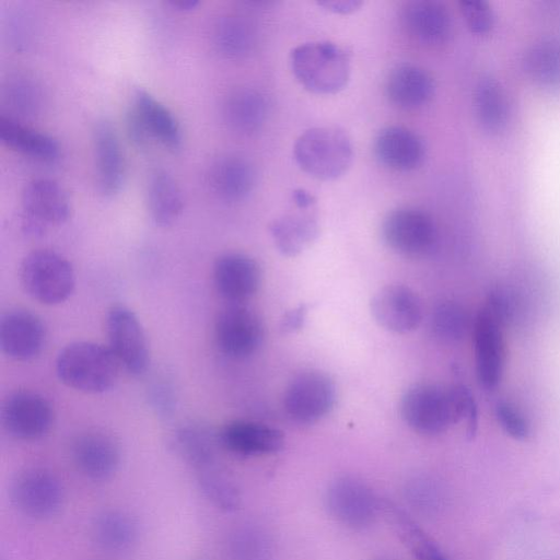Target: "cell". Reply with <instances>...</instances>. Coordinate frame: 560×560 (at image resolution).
Here are the masks:
<instances>
[{"label":"cell","mask_w":560,"mask_h":560,"mask_svg":"<svg viewBox=\"0 0 560 560\" xmlns=\"http://www.w3.org/2000/svg\"><path fill=\"white\" fill-rule=\"evenodd\" d=\"M55 369L66 386L86 394H101L116 384L121 368L108 347L73 341L59 351Z\"/></svg>","instance_id":"obj_1"},{"label":"cell","mask_w":560,"mask_h":560,"mask_svg":"<svg viewBox=\"0 0 560 560\" xmlns=\"http://www.w3.org/2000/svg\"><path fill=\"white\" fill-rule=\"evenodd\" d=\"M292 72L299 83L315 94L341 91L350 78V56L341 46L328 42H307L290 52Z\"/></svg>","instance_id":"obj_2"},{"label":"cell","mask_w":560,"mask_h":560,"mask_svg":"<svg viewBox=\"0 0 560 560\" xmlns=\"http://www.w3.org/2000/svg\"><path fill=\"white\" fill-rule=\"evenodd\" d=\"M293 156L303 172L322 180L343 175L353 159L349 136L332 126L313 127L299 136L293 145Z\"/></svg>","instance_id":"obj_3"},{"label":"cell","mask_w":560,"mask_h":560,"mask_svg":"<svg viewBox=\"0 0 560 560\" xmlns=\"http://www.w3.org/2000/svg\"><path fill=\"white\" fill-rule=\"evenodd\" d=\"M20 281L32 299L45 305H56L72 294L75 273L65 256L52 249L40 248L23 258Z\"/></svg>","instance_id":"obj_4"},{"label":"cell","mask_w":560,"mask_h":560,"mask_svg":"<svg viewBox=\"0 0 560 560\" xmlns=\"http://www.w3.org/2000/svg\"><path fill=\"white\" fill-rule=\"evenodd\" d=\"M325 504L335 521L351 529L371 526L382 511V501L371 487L349 475L339 476L329 483Z\"/></svg>","instance_id":"obj_5"},{"label":"cell","mask_w":560,"mask_h":560,"mask_svg":"<svg viewBox=\"0 0 560 560\" xmlns=\"http://www.w3.org/2000/svg\"><path fill=\"white\" fill-rule=\"evenodd\" d=\"M22 229L39 236L49 226L65 223L71 213L66 190L54 179L38 177L25 184L21 192Z\"/></svg>","instance_id":"obj_6"},{"label":"cell","mask_w":560,"mask_h":560,"mask_svg":"<svg viewBox=\"0 0 560 560\" xmlns=\"http://www.w3.org/2000/svg\"><path fill=\"white\" fill-rule=\"evenodd\" d=\"M106 334L120 368L130 375H143L150 365V349L137 315L125 305H113L106 315Z\"/></svg>","instance_id":"obj_7"},{"label":"cell","mask_w":560,"mask_h":560,"mask_svg":"<svg viewBox=\"0 0 560 560\" xmlns=\"http://www.w3.org/2000/svg\"><path fill=\"white\" fill-rule=\"evenodd\" d=\"M401 417L415 431L435 435L456 423L448 389L432 384L410 387L400 401Z\"/></svg>","instance_id":"obj_8"},{"label":"cell","mask_w":560,"mask_h":560,"mask_svg":"<svg viewBox=\"0 0 560 560\" xmlns=\"http://www.w3.org/2000/svg\"><path fill=\"white\" fill-rule=\"evenodd\" d=\"M336 401V387L331 378L319 371L298 374L288 385L283 406L295 422L310 424L330 412Z\"/></svg>","instance_id":"obj_9"},{"label":"cell","mask_w":560,"mask_h":560,"mask_svg":"<svg viewBox=\"0 0 560 560\" xmlns=\"http://www.w3.org/2000/svg\"><path fill=\"white\" fill-rule=\"evenodd\" d=\"M11 499L23 515L46 520L61 509L65 490L60 479L50 470L28 468L12 482Z\"/></svg>","instance_id":"obj_10"},{"label":"cell","mask_w":560,"mask_h":560,"mask_svg":"<svg viewBox=\"0 0 560 560\" xmlns=\"http://www.w3.org/2000/svg\"><path fill=\"white\" fill-rule=\"evenodd\" d=\"M382 236L394 252L418 257L433 249L438 241V229L427 212L413 208H400L385 217Z\"/></svg>","instance_id":"obj_11"},{"label":"cell","mask_w":560,"mask_h":560,"mask_svg":"<svg viewBox=\"0 0 560 560\" xmlns=\"http://www.w3.org/2000/svg\"><path fill=\"white\" fill-rule=\"evenodd\" d=\"M50 401L33 390H16L2 402L1 423L12 438L35 441L44 438L54 423Z\"/></svg>","instance_id":"obj_12"},{"label":"cell","mask_w":560,"mask_h":560,"mask_svg":"<svg viewBox=\"0 0 560 560\" xmlns=\"http://www.w3.org/2000/svg\"><path fill=\"white\" fill-rule=\"evenodd\" d=\"M264 338V327L258 315L241 304H230L217 316L214 339L226 357L242 359L253 354Z\"/></svg>","instance_id":"obj_13"},{"label":"cell","mask_w":560,"mask_h":560,"mask_svg":"<svg viewBox=\"0 0 560 560\" xmlns=\"http://www.w3.org/2000/svg\"><path fill=\"white\" fill-rule=\"evenodd\" d=\"M502 324L488 306L479 312L475 322L476 371L486 389L497 387L502 377L505 359Z\"/></svg>","instance_id":"obj_14"},{"label":"cell","mask_w":560,"mask_h":560,"mask_svg":"<svg viewBox=\"0 0 560 560\" xmlns=\"http://www.w3.org/2000/svg\"><path fill=\"white\" fill-rule=\"evenodd\" d=\"M47 331L42 318L27 310H12L0 319V347L15 361L38 357L46 343Z\"/></svg>","instance_id":"obj_15"},{"label":"cell","mask_w":560,"mask_h":560,"mask_svg":"<svg viewBox=\"0 0 560 560\" xmlns=\"http://www.w3.org/2000/svg\"><path fill=\"white\" fill-rule=\"evenodd\" d=\"M371 312L385 329L407 334L422 319V308L417 294L408 287L390 284L380 289L371 300Z\"/></svg>","instance_id":"obj_16"},{"label":"cell","mask_w":560,"mask_h":560,"mask_svg":"<svg viewBox=\"0 0 560 560\" xmlns=\"http://www.w3.org/2000/svg\"><path fill=\"white\" fill-rule=\"evenodd\" d=\"M219 295L231 304H240L255 294L261 272L257 261L242 253H226L217 258L212 270Z\"/></svg>","instance_id":"obj_17"},{"label":"cell","mask_w":560,"mask_h":560,"mask_svg":"<svg viewBox=\"0 0 560 560\" xmlns=\"http://www.w3.org/2000/svg\"><path fill=\"white\" fill-rule=\"evenodd\" d=\"M71 456L78 470L95 481L110 478L117 471L121 458L118 443L101 431L78 435L71 446Z\"/></svg>","instance_id":"obj_18"},{"label":"cell","mask_w":560,"mask_h":560,"mask_svg":"<svg viewBox=\"0 0 560 560\" xmlns=\"http://www.w3.org/2000/svg\"><path fill=\"white\" fill-rule=\"evenodd\" d=\"M93 151L97 189L105 197L115 196L124 184L125 159L117 133L106 119L94 126Z\"/></svg>","instance_id":"obj_19"},{"label":"cell","mask_w":560,"mask_h":560,"mask_svg":"<svg viewBox=\"0 0 560 560\" xmlns=\"http://www.w3.org/2000/svg\"><path fill=\"white\" fill-rule=\"evenodd\" d=\"M401 20L407 34L419 44H443L452 32V19L447 8L434 0L407 2Z\"/></svg>","instance_id":"obj_20"},{"label":"cell","mask_w":560,"mask_h":560,"mask_svg":"<svg viewBox=\"0 0 560 560\" xmlns=\"http://www.w3.org/2000/svg\"><path fill=\"white\" fill-rule=\"evenodd\" d=\"M218 440L225 450L241 456L272 454L280 451L284 443L283 434L278 429L246 420L226 423Z\"/></svg>","instance_id":"obj_21"},{"label":"cell","mask_w":560,"mask_h":560,"mask_svg":"<svg viewBox=\"0 0 560 560\" xmlns=\"http://www.w3.org/2000/svg\"><path fill=\"white\" fill-rule=\"evenodd\" d=\"M373 150L380 163L402 172L420 166L425 154L421 138L401 126L381 129L374 139Z\"/></svg>","instance_id":"obj_22"},{"label":"cell","mask_w":560,"mask_h":560,"mask_svg":"<svg viewBox=\"0 0 560 560\" xmlns=\"http://www.w3.org/2000/svg\"><path fill=\"white\" fill-rule=\"evenodd\" d=\"M433 78L424 69L401 63L390 70L385 91L388 100L401 109H417L425 105L434 94Z\"/></svg>","instance_id":"obj_23"},{"label":"cell","mask_w":560,"mask_h":560,"mask_svg":"<svg viewBox=\"0 0 560 560\" xmlns=\"http://www.w3.org/2000/svg\"><path fill=\"white\" fill-rule=\"evenodd\" d=\"M150 139H155L170 150L182 144V129L174 114L153 95L142 89L136 90L130 108Z\"/></svg>","instance_id":"obj_24"},{"label":"cell","mask_w":560,"mask_h":560,"mask_svg":"<svg viewBox=\"0 0 560 560\" xmlns=\"http://www.w3.org/2000/svg\"><path fill=\"white\" fill-rule=\"evenodd\" d=\"M208 178L210 188L220 199L240 201L252 191L255 171L246 159L225 155L213 162Z\"/></svg>","instance_id":"obj_25"},{"label":"cell","mask_w":560,"mask_h":560,"mask_svg":"<svg viewBox=\"0 0 560 560\" xmlns=\"http://www.w3.org/2000/svg\"><path fill=\"white\" fill-rule=\"evenodd\" d=\"M0 140L13 151L44 162L56 160L60 153L54 137L5 115L0 116Z\"/></svg>","instance_id":"obj_26"},{"label":"cell","mask_w":560,"mask_h":560,"mask_svg":"<svg viewBox=\"0 0 560 560\" xmlns=\"http://www.w3.org/2000/svg\"><path fill=\"white\" fill-rule=\"evenodd\" d=\"M269 231L278 250L284 256H296L318 236L317 219L307 212L288 213L275 219Z\"/></svg>","instance_id":"obj_27"},{"label":"cell","mask_w":560,"mask_h":560,"mask_svg":"<svg viewBox=\"0 0 560 560\" xmlns=\"http://www.w3.org/2000/svg\"><path fill=\"white\" fill-rule=\"evenodd\" d=\"M223 115L232 130L241 135H250L264 125L267 103L262 94L255 89H236L225 98Z\"/></svg>","instance_id":"obj_28"},{"label":"cell","mask_w":560,"mask_h":560,"mask_svg":"<svg viewBox=\"0 0 560 560\" xmlns=\"http://www.w3.org/2000/svg\"><path fill=\"white\" fill-rule=\"evenodd\" d=\"M382 512L415 560H448L433 539L394 502L382 500Z\"/></svg>","instance_id":"obj_29"},{"label":"cell","mask_w":560,"mask_h":560,"mask_svg":"<svg viewBox=\"0 0 560 560\" xmlns=\"http://www.w3.org/2000/svg\"><path fill=\"white\" fill-rule=\"evenodd\" d=\"M148 208L159 226L173 224L183 211L182 191L175 179L164 170H155L148 182Z\"/></svg>","instance_id":"obj_30"},{"label":"cell","mask_w":560,"mask_h":560,"mask_svg":"<svg viewBox=\"0 0 560 560\" xmlns=\"http://www.w3.org/2000/svg\"><path fill=\"white\" fill-rule=\"evenodd\" d=\"M92 532L97 546L110 553L130 550L138 539L136 521L120 510H107L98 514Z\"/></svg>","instance_id":"obj_31"},{"label":"cell","mask_w":560,"mask_h":560,"mask_svg":"<svg viewBox=\"0 0 560 560\" xmlns=\"http://www.w3.org/2000/svg\"><path fill=\"white\" fill-rule=\"evenodd\" d=\"M472 104L479 124L488 131L501 130L509 117L506 94L493 77L479 79L474 89Z\"/></svg>","instance_id":"obj_32"},{"label":"cell","mask_w":560,"mask_h":560,"mask_svg":"<svg viewBox=\"0 0 560 560\" xmlns=\"http://www.w3.org/2000/svg\"><path fill=\"white\" fill-rule=\"evenodd\" d=\"M522 62L526 74L536 84L560 88V40L544 38L533 43Z\"/></svg>","instance_id":"obj_33"},{"label":"cell","mask_w":560,"mask_h":560,"mask_svg":"<svg viewBox=\"0 0 560 560\" xmlns=\"http://www.w3.org/2000/svg\"><path fill=\"white\" fill-rule=\"evenodd\" d=\"M255 31L247 19L226 14L218 19L213 27V43L218 51L231 59L247 56L255 46Z\"/></svg>","instance_id":"obj_34"},{"label":"cell","mask_w":560,"mask_h":560,"mask_svg":"<svg viewBox=\"0 0 560 560\" xmlns=\"http://www.w3.org/2000/svg\"><path fill=\"white\" fill-rule=\"evenodd\" d=\"M172 444L196 470L215 463V439L200 424L189 423L177 429Z\"/></svg>","instance_id":"obj_35"},{"label":"cell","mask_w":560,"mask_h":560,"mask_svg":"<svg viewBox=\"0 0 560 560\" xmlns=\"http://www.w3.org/2000/svg\"><path fill=\"white\" fill-rule=\"evenodd\" d=\"M197 471V482L205 498L217 509L233 512L241 504V493L235 482L217 465Z\"/></svg>","instance_id":"obj_36"},{"label":"cell","mask_w":560,"mask_h":560,"mask_svg":"<svg viewBox=\"0 0 560 560\" xmlns=\"http://www.w3.org/2000/svg\"><path fill=\"white\" fill-rule=\"evenodd\" d=\"M3 100L12 114L26 117L39 110L43 93L33 78L18 74L7 81L3 88Z\"/></svg>","instance_id":"obj_37"},{"label":"cell","mask_w":560,"mask_h":560,"mask_svg":"<svg viewBox=\"0 0 560 560\" xmlns=\"http://www.w3.org/2000/svg\"><path fill=\"white\" fill-rule=\"evenodd\" d=\"M228 544L234 560H268L271 553L268 535L253 525L235 528L231 533Z\"/></svg>","instance_id":"obj_38"},{"label":"cell","mask_w":560,"mask_h":560,"mask_svg":"<svg viewBox=\"0 0 560 560\" xmlns=\"http://www.w3.org/2000/svg\"><path fill=\"white\" fill-rule=\"evenodd\" d=\"M468 326L469 318L465 308L455 302L441 303L432 314L431 327L441 340H460L466 335Z\"/></svg>","instance_id":"obj_39"},{"label":"cell","mask_w":560,"mask_h":560,"mask_svg":"<svg viewBox=\"0 0 560 560\" xmlns=\"http://www.w3.org/2000/svg\"><path fill=\"white\" fill-rule=\"evenodd\" d=\"M147 392L149 404L159 417L168 419L174 415L177 393L175 384L168 375L154 376Z\"/></svg>","instance_id":"obj_40"},{"label":"cell","mask_w":560,"mask_h":560,"mask_svg":"<svg viewBox=\"0 0 560 560\" xmlns=\"http://www.w3.org/2000/svg\"><path fill=\"white\" fill-rule=\"evenodd\" d=\"M460 11L467 26L477 34L489 32L494 24V12L486 0H462Z\"/></svg>","instance_id":"obj_41"},{"label":"cell","mask_w":560,"mask_h":560,"mask_svg":"<svg viewBox=\"0 0 560 560\" xmlns=\"http://www.w3.org/2000/svg\"><path fill=\"white\" fill-rule=\"evenodd\" d=\"M495 415L502 429L513 439L524 440L529 435V423L515 406L505 401L499 402Z\"/></svg>","instance_id":"obj_42"},{"label":"cell","mask_w":560,"mask_h":560,"mask_svg":"<svg viewBox=\"0 0 560 560\" xmlns=\"http://www.w3.org/2000/svg\"><path fill=\"white\" fill-rule=\"evenodd\" d=\"M406 497L412 506L421 512H432L440 499L438 489L430 480L416 478L406 487Z\"/></svg>","instance_id":"obj_43"},{"label":"cell","mask_w":560,"mask_h":560,"mask_svg":"<svg viewBox=\"0 0 560 560\" xmlns=\"http://www.w3.org/2000/svg\"><path fill=\"white\" fill-rule=\"evenodd\" d=\"M305 315L306 306L304 304L289 311L281 320V329L284 332L299 330L303 326Z\"/></svg>","instance_id":"obj_44"},{"label":"cell","mask_w":560,"mask_h":560,"mask_svg":"<svg viewBox=\"0 0 560 560\" xmlns=\"http://www.w3.org/2000/svg\"><path fill=\"white\" fill-rule=\"evenodd\" d=\"M318 4L334 13L348 14L357 11L362 2L358 0H326L318 2Z\"/></svg>","instance_id":"obj_45"},{"label":"cell","mask_w":560,"mask_h":560,"mask_svg":"<svg viewBox=\"0 0 560 560\" xmlns=\"http://www.w3.org/2000/svg\"><path fill=\"white\" fill-rule=\"evenodd\" d=\"M293 202L301 210L308 209L315 205L316 198L310 191L298 188L292 192Z\"/></svg>","instance_id":"obj_46"},{"label":"cell","mask_w":560,"mask_h":560,"mask_svg":"<svg viewBox=\"0 0 560 560\" xmlns=\"http://www.w3.org/2000/svg\"><path fill=\"white\" fill-rule=\"evenodd\" d=\"M197 0H179V1H171L170 4L177 10L180 11H189L195 9L198 5Z\"/></svg>","instance_id":"obj_47"}]
</instances>
